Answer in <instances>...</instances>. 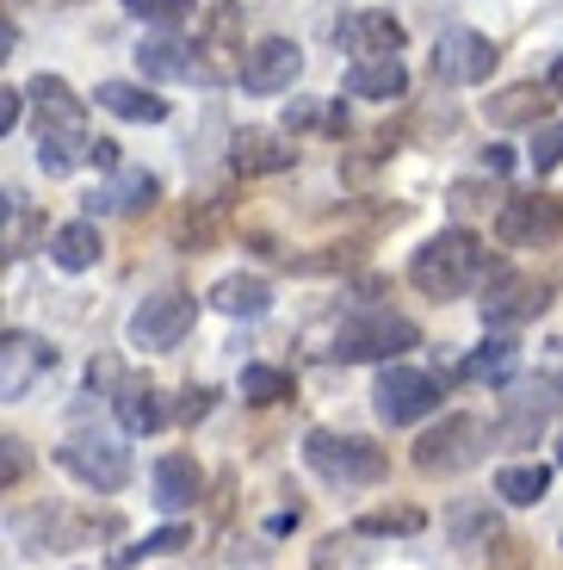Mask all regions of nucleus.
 Listing matches in <instances>:
<instances>
[{
  "label": "nucleus",
  "instance_id": "1",
  "mask_svg": "<svg viewBox=\"0 0 563 570\" xmlns=\"http://www.w3.org/2000/svg\"><path fill=\"white\" fill-rule=\"evenodd\" d=\"M31 106H38V168L43 174H75L87 161V149H93L75 87L62 81V75H38V81H31Z\"/></svg>",
  "mask_w": 563,
  "mask_h": 570
},
{
  "label": "nucleus",
  "instance_id": "2",
  "mask_svg": "<svg viewBox=\"0 0 563 570\" xmlns=\"http://www.w3.org/2000/svg\"><path fill=\"white\" fill-rule=\"evenodd\" d=\"M483 267H490V255H483V243L471 229H439V236H427V243L415 248L408 279H415V292H427V298H465L471 285L483 279Z\"/></svg>",
  "mask_w": 563,
  "mask_h": 570
},
{
  "label": "nucleus",
  "instance_id": "3",
  "mask_svg": "<svg viewBox=\"0 0 563 570\" xmlns=\"http://www.w3.org/2000/svg\"><path fill=\"white\" fill-rule=\"evenodd\" d=\"M304 465H310L316 478H328V484H378L384 471H391V459H384V446H372L366 434L310 428V434H304Z\"/></svg>",
  "mask_w": 563,
  "mask_h": 570
},
{
  "label": "nucleus",
  "instance_id": "4",
  "mask_svg": "<svg viewBox=\"0 0 563 570\" xmlns=\"http://www.w3.org/2000/svg\"><path fill=\"white\" fill-rule=\"evenodd\" d=\"M422 342V328L408 316H391V311H366V316H347L335 328V360H403L408 347Z\"/></svg>",
  "mask_w": 563,
  "mask_h": 570
},
{
  "label": "nucleus",
  "instance_id": "5",
  "mask_svg": "<svg viewBox=\"0 0 563 570\" xmlns=\"http://www.w3.org/2000/svg\"><path fill=\"white\" fill-rule=\"evenodd\" d=\"M483 422L477 415H446L439 428H427L422 441H415V465L427 478H452V471H471L483 459Z\"/></svg>",
  "mask_w": 563,
  "mask_h": 570
},
{
  "label": "nucleus",
  "instance_id": "6",
  "mask_svg": "<svg viewBox=\"0 0 563 570\" xmlns=\"http://www.w3.org/2000/svg\"><path fill=\"white\" fill-rule=\"evenodd\" d=\"M57 465L69 478L93 490H125L130 484V446H118L112 434H75V441L57 446Z\"/></svg>",
  "mask_w": 563,
  "mask_h": 570
},
{
  "label": "nucleus",
  "instance_id": "7",
  "mask_svg": "<svg viewBox=\"0 0 563 570\" xmlns=\"http://www.w3.org/2000/svg\"><path fill=\"white\" fill-rule=\"evenodd\" d=\"M192 316H198V304L186 298V292H156V298H142L137 311H130V342H137L142 354H168V347L186 342Z\"/></svg>",
  "mask_w": 563,
  "mask_h": 570
},
{
  "label": "nucleus",
  "instance_id": "8",
  "mask_svg": "<svg viewBox=\"0 0 563 570\" xmlns=\"http://www.w3.org/2000/svg\"><path fill=\"white\" fill-rule=\"evenodd\" d=\"M372 403H378V422L408 428L439 410V379L434 372H415V366H391L378 379V391H372Z\"/></svg>",
  "mask_w": 563,
  "mask_h": 570
},
{
  "label": "nucleus",
  "instance_id": "9",
  "mask_svg": "<svg viewBox=\"0 0 563 570\" xmlns=\"http://www.w3.org/2000/svg\"><path fill=\"white\" fill-rule=\"evenodd\" d=\"M490 69H495V43L483 38V31H465V26L439 31V43H434V75L439 81L477 87V81H490Z\"/></svg>",
  "mask_w": 563,
  "mask_h": 570
},
{
  "label": "nucleus",
  "instance_id": "10",
  "mask_svg": "<svg viewBox=\"0 0 563 570\" xmlns=\"http://www.w3.org/2000/svg\"><path fill=\"white\" fill-rule=\"evenodd\" d=\"M297 75H304V50H297L292 38H260L254 50H241V62H236V81L248 87V94H285Z\"/></svg>",
  "mask_w": 563,
  "mask_h": 570
},
{
  "label": "nucleus",
  "instance_id": "11",
  "mask_svg": "<svg viewBox=\"0 0 563 570\" xmlns=\"http://www.w3.org/2000/svg\"><path fill=\"white\" fill-rule=\"evenodd\" d=\"M557 229H563V212H557V199H545V193H533V199H507L502 217H495L502 248H539V243H551Z\"/></svg>",
  "mask_w": 563,
  "mask_h": 570
},
{
  "label": "nucleus",
  "instance_id": "12",
  "mask_svg": "<svg viewBox=\"0 0 563 570\" xmlns=\"http://www.w3.org/2000/svg\"><path fill=\"white\" fill-rule=\"evenodd\" d=\"M57 366V347L38 342V335H7L0 342V397H26L38 372Z\"/></svg>",
  "mask_w": 563,
  "mask_h": 570
},
{
  "label": "nucleus",
  "instance_id": "13",
  "mask_svg": "<svg viewBox=\"0 0 563 570\" xmlns=\"http://www.w3.org/2000/svg\"><path fill=\"white\" fill-rule=\"evenodd\" d=\"M335 38H340V50H353V62L396 57V50H403V26H396L391 13H347Z\"/></svg>",
  "mask_w": 563,
  "mask_h": 570
},
{
  "label": "nucleus",
  "instance_id": "14",
  "mask_svg": "<svg viewBox=\"0 0 563 570\" xmlns=\"http://www.w3.org/2000/svg\"><path fill=\"white\" fill-rule=\"evenodd\" d=\"M198 490H205V471L192 465V453H168V459H156V509H168V514H186L198 502Z\"/></svg>",
  "mask_w": 563,
  "mask_h": 570
},
{
  "label": "nucleus",
  "instance_id": "15",
  "mask_svg": "<svg viewBox=\"0 0 563 570\" xmlns=\"http://www.w3.org/2000/svg\"><path fill=\"white\" fill-rule=\"evenodd\" d=\"M93 106H106L112 118H130V125H161L168 118V100L149 94V87H137V81H99Z\"/></svg>",
  "mask_w": 563,
  "mask_h": 570
},
{
  "label": "nucleus",
  "instance_id": "16",
  "mask_svg": "<svg viewBox=\"0 0 563 570\" xmlns=\"http://www.w3.org/2000/svg\"><path fill=\"white\" fill-rule=\"evenodd\" d=\"M347 94L353 100H403L408 94V69L396 57H366L347 69Z\"/></svg>",
  "mask_w": 563,
  "mask_h": 570
},
{
  "label": "nucleus",
  "instance_id": "17",
  "mask_svg": "<svg viewBox=\"0 0 563 570\" xmlns=\"http://www.w3.org/2000/svg\"><path fill=\"white\" fill-rule=\"evenodd\" d=\"M156 199H161V180H156V174L118 168V174H112V186L99 193V212H125V217H137V212H149Z\"/></svg>",
  "mask_w": 563,
  "mask_h": 570
},
{
  "label": "nucleus",
  "instance_id": "18",
  "mask_svg": "<svg viewBox=\"0 0 563 570\" xmlns=\"http://www.w3.org/2000/svg\"><path fill=\"white\" fill-rule=\"evenodd\" d=\"M229 161H236L241 174H279V168H292V161H297V149H285L273 130H241L236 149H229Z\"/></svg>",
  "mask_w": 563,
  "mask_h": 570
},
{
  "label": "nucleus",
  "instance_id": "19",
  "mask_svg": "<svg viewBox=\"0 0 563 570\" xmlns=\"http://www.w3.org/2000/svg\"><path fill=\"white\" fill-rule=\"evenodd\" d=\"M490 285H495V298H483V316L490 323H521V316H539V285H526V279H514V273H490Z\"/></svg>",
  "mask_w": 563,
  "mask_h": 570
},
{
  "label": "nucleus",
  "instance_id": "20",
  "mask_svg": "<svg viewBox=\"0 0 563 570\" xmlns=\"http://www.w3.org/2000/svg\"><path fill=\"white\" fill-rule=\"evenodd\" d=\"M211 304L224 316H267L273 292H267V279H254V273H229V279L211 285Z\"/></svg>",
  "mask_w": 563,
  "mask_h": 570
},
{
  "label": "nucleus",
  "instance_id": "21",
  "mask_svg": "<svg viewBox=\"0 0 563 570\" xmlns=\"http://www.w3.org/2000/svg\"><path fill=\"white\" fill-rule=\"evenodd\" d=\"M50 261H57L62 273H87L99 261V229L93 217H81V224H62L57 236H50Z\"/></svg>",
  "mask_w": 563,
  "mask_h": 570
},
{
  "label": "nucleus",
  "instance_id": "22",
  "mask_svg": "<svg viewBox=\"0 0 563 570\" xmlns=\"http://www.w3.org/2000/svg\"><path fill=\"white\" fill-rule=\"evenodd\" d=\"M551 403H557V397H551L545 385H539V391H521V397L507 403V415L495 422V434H502V441H533L539 428L551 422Z\"/></svg>",
  "mask_w": 563,
  "mask_h": 570
},
{
  "label": "nucleus",
  "instance_id": "23",
  "mask_svg": "<svg viewBox=\"0 0 563 570\" xmlns=\"http://www.w3.org/2000/svg\"><path fill=\"white\" fill-rule=\"evenodd\" d=\"M137 62H142V75H156V81H186V75H205V62H198L180 38H156V43H142Z\"/></svg>",
  "mask_w": 563,
  "mask_h": 570
},
{
  "label": "nucleus",
  "instance_id": "24",
  "mask_svg": "<svg viewBox=\"0 0 563 570\" xmlns=\"http://www.w3.org/2000/svg\"><path fill=\"white\" fill-rule=\"evenodd\" d=\"M551 490V465H502L495 471V497L514 502V509H533Z\"/></svg>",
  "mask_w": 563,
  "mask_h": 570
},
{
  "label": "nucleus",
  "instance_id": "25",
  "mask_svg": "<svg viewBox=\"0 0 563 570\" xmlns=\"http://www.w3.org/2000/svg\"><path fill=\"white\" fill-rule=\"evenodd\" d=\"M118 422H125V434H156V428H161L156 385H125V391H118Z\"/></svg>",
  "mask_w": 563,
  "mask_h": 570
},
{
  "label": "nucleus",
  "instance_id": "26",
  "mask_svg": "<svg viewBox=\"0 0 563 570\" xmlns=\"http://www.w3.org/2000/svg\"><path fill=\"white\" fill-rule=\"evenodd\" d=\"M241 397L248 403H285L292 397V372H279V366H241Z\"/></svg>",
  "mask_w": 563,
  "mask_h": 570
},
{
  "label": "nucleus",
  "instance_id": "27",
  "mask_svg": "<svg viewBox=\"0 0 563 570\" xmlns=\"http://www.w3.org/2000/svg\"><path fill=\"white\" fill-rule=\"evenodd\" d=\"M427 514L422 509H372L353 521V533H366V540H384V533H422Z\"/></svg>",
  "mask_w": 563,
  "mask_h": 570
},
{
  "label": "nucleus",
  "instance_id": "28",
  "mask_svg": "<svg viewBox=\"0 0 563 570\" xmlns=\"http://www.w3.org/2000/svg\"><path fill=\"white\" fill-rule=\"evenodd\" d=\"M539 106H545V100H539V87H507V94H495V100H490V125H526V118H539Z\"/></svg>",
  "mask_w": 563,
  "mask_h": 570
},
{
  "label": "nucleus",
  "instance_id": "29",
  "mask_svg": "<svg viewBox=\"0 0 563 570\" xmlns=\"http://www.w3.org/2000/svg\"><path fill=\"white\" fill-rule=\"evenodd\" d=\"M125 13L174 31V26H186V19H192V0H125Z\"/></svg>",
  "mask_w": 563,
  "mask_h": 570
},
{
  "label": "nucleus",
  "instance_id": "30",
  "mask_svg": "<svg viewBox=\"0 0 563 570\" xmlns=\"http://www.w3.org/2000/svg\"><path fill=\"white\" fill-rule=\"evenodd\" d=\"M465 372L471 379H507V372H514V342H483L477 354L465 360Z\"/></svg>",
  "mask_w": 563,
  "mask_h": 570
},
{
  "label": "nucleus",
  "instance_id": "31",
  "mask_svg": "<svg viewBox=\"0 0 563 570\" xmlns=\"http://www.w3.org/2000/svg\"><path fill=\"white\" fill-rule=\"evenodd\" d=\"M526 161H533L539 174L563 168V118H551V125L533 130V149H526Z\"/></svg>",
  "mask_w": 563,
  "mask_h": 570
},
{
  "label": "nucleus",
  "instance_id": "32",
  "mask_svg": "<svg viewBox=\"0 0 563 570\" xmlns=\"http://www.w3.org/2000/svg\"><path fill=\"white\" fill-rule=\"evenodd\" d=\"M31 471V446L26 441H0V490H13Z\"/></svg>",
  "mask_w": 563,
  "mask_h": 570
},
{
  "label": "nucleus",
  "instance_id": "33",
  "mask_svg": "<svg viewBox=\"0 0 563 570\" xmlns=\"http://www.w3.org/2000/svg\"><path fill=\"white\" fill-rule=\"evenodd\" d=\"M19 106H26V94H19V87H0V137L19 125Z\"/></svg>",
  "mask_w": 563,
  "mask_h": 570
},
{
  "label": "nucleus",
  "instance_id": "34",
  "mask_svg": "<svg viewBox=\"0 0 563 570\" xmlns=\"http://www.w3.org/2000/svg\"><path fill=\"white\" fill-rule=\"evenodd\" d=\"M87 161H99V168H118V142H112V137H93V149H87Z\"/></svg>",
  "mask_w": 563,
  "mask_h": 570
},
{
  "label": "nucleus",
  "instance_id": "35",
  "mask_svg": "<svg viewBox=\"0 0 563 570\" xmlns=\"http://www.w3.org/2000/svg\"><path fill=\"white\" fill-rule=\"evenodd\" d=\"M316 118H323V106L304 100V106H292V112H285V125H316Z\"/></svg>",
  "mask_w": 563,
  "mask_h": 570
},
{
  "label": "nucleus",
  "instance_id": "36",
  "mask_svg": "<svg viewBox=\"0 0 563 570\" xmlns=\"http://www.w3.org/2000/svg\"><path fill=\"white\" fill-rule=\"evenodd\" d=\"M483 168H490V174H507V168H514V156L495 142V149H483Z\"/></svg>",
  "mask_w": 563,
  "mask_h": 570
},
{
  "label": "nucleus",
  "instance_id": "37",
  "mask_svg": "<svg viewBox=\"0 0 563 570\" xmlns=\"http://www.w3.org/2000/svg\"><path fill=\"white\" fill-rule=\"evenodd\" d=\"M211 410V391H186V422H192V415H205Z\"/></svg>",
  "mask_w": 563,
  "mask_h": 570
},
{
  "label": "nucleus",
  "instance_id": "38",
  "mask_svg": "<svg viewBox=\"0 0 563 570\" xmlns=\"http://www.w3.org/2000/svg\"><path fill=\"white\" fill-rule=\"evenodd\" d=\"M13 43H19V31H13V19H0V62L13 57Z\"/></svg>",
  "mask_w": 563,
  "mask_h": 570
},
{
  "label": "nucleus",
  "instance_id": "39",
  "mask_svg": "<svg viewBox=\"0 0 563 570\" xmlns=\"http://www.w3.org/2000/svg\"><path fill=\"white\" fill-rule=\"evenodd\" d=\"M551 94H557V100H563V57L551 62Z\"/></svg>",
  "mask_w": 563,
  "mask_h": 570
},
{
  "label": "nucleus",
  "instance_id": "40",
  "mask_svg": "<svg viewBox=\"0 0 563 570\" xmlns=\"http://www.w3.org/2000/svg\"><path fill=\"white\" fill-rule=\"evenodd\" d=\"M0 224H7V199H0Z\"/></svg>",
  "mask_w": 563,
  "mask_h": 570
},
{
  "label": "nucleus",
  "instance_id": "41",
  "mask_svg": "<svg viewBox=\"0 0 563 570\" xmlns=\"http://www.w3.org/2000/svg\"><path fill=\"white\" fill-rule=\"evenodd\" d=\"M557 459H563V446H557Z\"/></svg>",
  "mask_w": 563,
  "mask_h": 570
}]
</instances>
